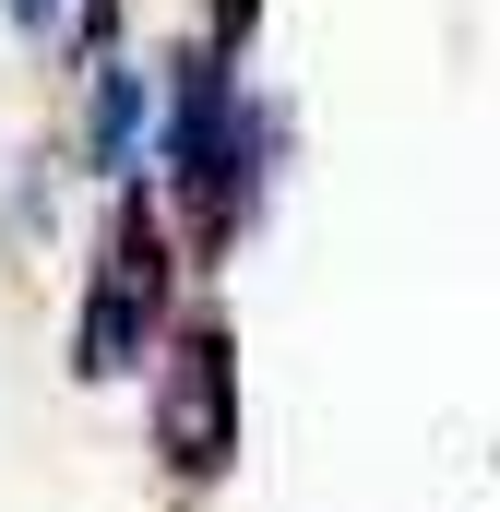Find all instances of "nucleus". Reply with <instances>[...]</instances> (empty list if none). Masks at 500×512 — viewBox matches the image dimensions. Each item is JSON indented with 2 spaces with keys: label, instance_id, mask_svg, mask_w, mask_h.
Segmentation results:
<instances>
[{
  "label": "nucleus",
  "instance_id": "obj_1",
  "mask_svg": "<svg viewBox=\"0 0 500 512\" xmlns=\"http://www.w3.org/2000/svg\"><path fill=\"white\" fill-rule=\"evenodd\" d=\"M179 358H191V382L167 405V441H179V465H215V334H191Z\"/></svg>",
  "mask_w": 500,
  "mask_h": 512
}]
</instances>
